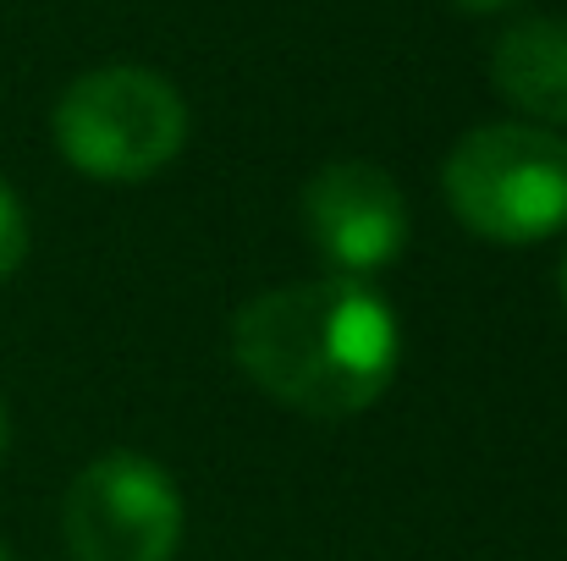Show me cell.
<instances>
[{
    "mask_svg": "<svg viewBox=\"0 0 567 561\" xmlns=\"http://www.w3.org/2000/svg\"><path fill=\"white\" fill-rule=\"evenodd\" d=\"M61 529L78 561H172L183 546V496L155 457L111 451L72 479Z\"/></svg>",
    "mask_w": 567,
    "mask_h": 561,
    "instance_id": "277c9868",
    "label": "cell"
},
{
    "mask_svg": "<svg viewBox=\"0 0 567 561\" xmlns=\"http://www.w3.org/2000/svg\"><path fill=\"white\" fill-rule=\"evenodd\" d=\"M0 561H17V557H11V551H6V546H0Z\"/></svg>",
    "mask_w": 567,
    "mask_h": 561,
    "instance_id": "8fae6325",
    "label": "cell"
},
{
    "mask_svg": "<svg viewBox=\"0 0 567 561\" xmlns=\"http://www.w3.org/2000/svg\"><path fill=\"white\" fill-rule=\"evenodd\" d=\"M396 314L353 276L270 287L231 320L237 370L303 418H353L375 407L396 374Z\"/></svg>",
    "mask_w": 567,
    "mask_h": 561,
    "instance_id": "6da1fadb",
    "label": "cell"
},
{
    "mask_svg": "<svg viewBox=\"0 0 567 561\" xmlns=\"http://www.w3.org/2000/svg\"><path fill=\"white\" fill-rule=\"evenodd\" d=\"M0 451H6V402H0Z\"/></svg>",
    "mask_w": 567,
    "mask_h": 561,
    "instance_id": "9c48e42d",
    "label": "cell"
},
{
    "mask_svg": "<svg viewBox=\"0 0 567 561\" xmlns=\"http://www.w3.org/2000/svg\"><path fill=\"white\" fill-rule=\"evenodd\" d=\"M50 133L72 172L94 183H150L183 155L188 105L150 66H94L61 89Z\"/></svg>",
    "mask_w": 567,
    "mask_h": 561,
    "instance_id": "7a4b0ae2",
    "label": "cell"
},
{
    "mask_svg": "<svg viewBox=\"0 0 567 561\" xmlns=\"http://www.w3.org/2000/svg\"><path fill=\"white\" fill-rule=\"evenodd\" d=\"M563 309H567V259H563Z\"/></svg>",
    "mask_w": 567,
    "mask_h": 561,
    "instance_id": "30bf717a",
    "label": "cell"
},
{
    "mask_svg": "<svg viewBox=\"0 0 567 561\" xmlns=\"http://www.w3.org/2000/svg\"><path fill=\"white\" fill-rule=\"evenodd\" d=\"M457 11H474V17H491V11H507L513 0H452Z\"/></svg>",
    "mask_w": 567,
    "mask_h": 561,
    "instance_id": "ba28073f",
    "label": "cell"
},
{
    "mask_svg": "<svg viewBox=\"0 0 567 561\" xmlns=\"http://www.w3.org/2000/svg\"><path fill=\"white\" fill-rule=\"evenodd\" d=\"M441 187L452 215L491 242H546L567 226V138L535 122H491L452 144Z\"/></svg>",
    "mask_w": 567,
    "mask_h": 561,
    "instance_id": "3957f363",
    "label": "cell"
},
{
    "mask_svg": "<svg viewBox=\"0 0 567 561\" xmlns=\"http://www.w3.org/2000/svg\"><path fill=\"white\" fill-rule=\"evenodd\" d=\"M28 259V215H22V198L0 183V281H11Z\"/></svg>",
    "mask_w": 567,
    "mask_h": 561,
    "instance_id": "52a82bcc",
    "label": "cell"
},
{
    "mask_svg": "<svg viewBox=\"0 0 567 561\" xmlns=\"http://www.w3.org/2000/svg\"><path fill=\"white\" fill-rule=\"evenodd\" d=\"M303 226L337 276H375L408 248V198L370 160H331L303 187Z\"/></svg>",
    "mask_w": 567,
    "mask_h": 561,
    "instance_id": "5b68a950",
    "label": "cell"
},
{
    "mask_svg": "<svg viewBox=\"0 0 567 561\" xmlns=\"http://www.w3.org/2000/svg\"><path fill=\"white\" fill-rule=\"evenodd\" d=\"M496 94L524 111L535 127H567V22L563 17H518L491 44Z\"/></svg>",
    "mask_w": 567,
    "mask_h": 561,
    "instance_id": "8992f818",
    "label": "cell"
}]
</instances>
